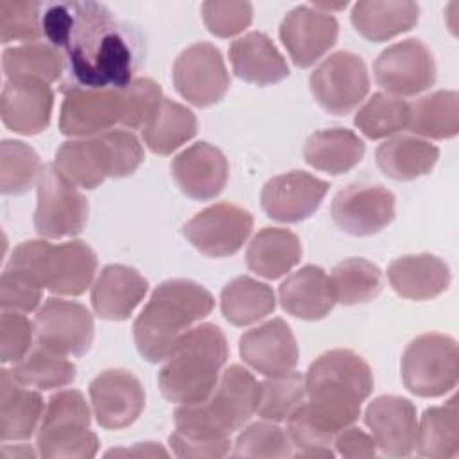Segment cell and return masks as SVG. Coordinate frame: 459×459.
Masks as SVG:
<instances>
[{
	"label": "cell",
	"instance_id": "1",
	"mask_svg": "<svg viewBox=\"0 0 459 459\" xmlns=\"http://www.w3.org/2000/svg\"><path fill=\"white\" fill-rule=\"evenodd\" d=\"M43 34L66 54L74 86L126 88L138 66V43L129 27L97 2H59L43 9Z\"/></svg>",
	"mask_w": 459,
	"mask_h": 459
},
{
	"label": "cell",
	"instance_id": "2",
	"mask_svg": "<svg viewBox=\"0 0 459 459\" xmlns=\"http://www.w3.org/2000/svg\"><path fill=\"white\" fill-rule=\"evenodd\" d=\"M307 402L287 420L294 457H333L335 436L357 421L362 402L373 391L368 362L351 350L319 355L305 375Z\"/></svg>",
	"mask_w": 459,
	"mask_h": 459
},
{
	"label": "cell",
	"instance_id": "3",
	"mask_svg": "<svg viewBox=\"0 0 459 459\" xmlns=\"http://www.w3.org/2000/svg\"><path fill=\"white\" fill-rule=\"evenodd\" d=\"M213 296L192 280L160 283L133 325L134 344L149 362L165 360L178 339L213 310Z\"/></svg>",
	"mask_w": 459,
	"mask_h": 459
},
{
	"label": "cell",
	"instance_id": "4",
	"mask_svg": "<svg viewBox=\"0 0 459 459\" xmlns=\"http://www.w3.org/2000/svg\"><path fill=\"white\" fill-rule=\"evenodd\" d=\"M226 359L228 342L219 326H192L178 339L158 373L161 394L181 405L203 402L215 389Z\"/></svg>",
	"mask_w": 459,
	"mask_h": 459
},
{
	"label": "cell",
	"instance_id": "5",
	"mask_svg": "<svg viewBox=\"0 0 459 459\" xmlns=\"http://www.w3.org/2000/svg\"><path fill=\"white\" fill-rule=\"evenodd\" d=\"M258 382L238 364L230 366L208 398L183 403L174 412L176 430L192 439H226L256 412Z\"/></svg>",
	"mask_w": 459,
	"mask_h": 459
},
{
	"label": "cell",
	"instance_id": "6",
	"mask_svg": "<svg viewBox=\"0 0 459 459\" xmlns=\"http://www.w3.org/2000/svg\"><path fill=\"white\" fill-rule=\"evenodd\" d=\"M143 161L138 138L124 129L106 131L93 138L65 142L54 165L75 186L93 190L106 178L133 174Z\"/></svg>",
	"mask_w": 459,
	"mask_h": 459
},
{
	"label": "cell",
	"instance_id": "7",
	"mask_svg": "<svg viewBox=\"0 0 459 459\" xmlns=\"http://www.w3.org/2000/svg\"><path fill=\"white\" fill-rule=\"evenodd\" d=\"M7 265L29 273L54 294L79 296L95 276L97 256L81 240L57 246L47 240H25L13 251Z\"/></svg>",
	"mask_w": 459,
	"mask_h": 459
},
{
	"label": "cell",
	"instance_id": "8",
	"mask_svg": "<svg viewBox=\"0 0 459 459\" xmlns=\"http://www.w3.org/2000/svg\"><path fill=\"white\" fill-rule=\"evenodd\" d=\"M91 412L77 389H65L48 398L36 445L41 457L88 459L99 450V437L90 430Z\"/></svg>",
	"mask_w": 459,
	"mask_h": 459
},
{
	"label": "cell",
	"instance_id": "9",
	"mask_svg": "<svg viewBox=\"0 0 459 459\" xmlns=\"http://www.w3.org/2000/svg\"><path fill=\"white\" fill-rule=\"evenodd\" d=\"M459 378L457 342L445 333H423L402 355L403 385L416 396L436 398L452 391Z\"/></svg>",
	"mask_w": 459,
	"mask_h": 459
},
{
	"label": "cell",
	"instance_id": "10",
	"mask_svg": "<svg viewBox=\"0 0 459 459\" xmlns=\"http://www.w3.org/2000/svg\"><path fill=\"white\" fill-rule=\"evenodd\" d=\"M36 186V231L45 238H63L81 233L88 221V201L77 186L54 163L41 167Z\"/></svg>",
	"mask_w": 459,
	"mask_h": 459
},
{
	"label": "cell",
	"instance_id": "11",
	"mask_svg": "<svg viewBox=\"0 0 459 459\" xmlns=\"http://www.w3.org/2000/svg\"><path fill=\"white\" fill-rule=\"evenodd\" d=\"M310 91L332 115H348L369 91L368 68L353 52H335L310 74Z\"/></svg>",
	"mask_w": 459,
	"mask_h": 459
},
{
	"label": "cell",
	"instance_id": "12",
	"mask_svg": "<svg viewBox=\"0 0 459 459\" xmlns=\"http://www.w3.org/2000/svg\"><path fill=\"white\" fill-rule=\"evenodd\" d=\"M172 79L179 95L197 108L217 104L230 86L224 59L208 41L194 43L178 56Z\"/></svg>",
	"mask_w": 459,
	"mask_h": 459
},
{
	"label": "cell",
	"instance_id": "13",
	"mask_svg": "<svg viewBox=\"0 0 459 459\" xmlns=\"http://www.w3.org/2000/svg\"><path fill=\"white\" fill-rule=\"evenodd\" d=\"M93 330L90 310L61 298H48L34 319L38 344L59 355H84L91 346Z\"/></svg>",
	"mask_w": 459,
	"mask_h": 459
},
{
	"label": "cell",
	"instance_id": "14",
	"mask_svg": "<svg viewBox=\"0 0 459 459\" xmlns=\"http://www.w3.org/2000/svg\"><path fill=\"white\" fill-rule=\"evenodd\" d=\"M373 72L377 84L398 97L418 95L436 81L434 57L425 43L416 38L382 50L373 63Z\"/></svg>",
	"mask_w": 459,
	"mask_h": 459
},
{
	"label": "cell",
	"instance_id": "15",
	"mask_svg": "<svg viewBox=\"0 0 459 459\" xmlns=\"http://www.w3.org/2000/svg\"><path fill=\"white\" fill-rule=\"evenodd\" d=\"M253 230V215L231 203H217L197 215L185 226L183 235L206 256L235 255Z\"/></svg>",
	"mask_w": 459,
	"mask_h": 459
},
{
	"label": "cell",
	"instance_id": "16",
	"mask_svg": "<svg viewBox=\"0 0 459 459\" xmlns=\"http://www.w3.org/2000/svg\"><path fill=\"white\" fill-rule=\"evenodd\" d=\"M122 88H65L59 129L66 136L102 134L122 122Z\"/></svg>",
	"mask_w": 459,
	"mask_h": 459
},
{
	"label": "cell",
	"instance_id": "17",
	"mask_svg": "<svg viewBox=\"0 0 459 459\" xmlns=\"http://www.w3.org/2000/svg\"><path fill=\"white\" fill-rule=\"evenodd\" d=\"M332 219L344 233L375 235L394 219V195L380 185L353 183L335 194Z\"/></svg>",
	"mask_w": 459,
	"mask_h": 459
},
{
	"label": "cell",
	"instance_id": "18",
	"mask_svg": "<svg viewBox=\"0 0 459 459\" xmlns=\"http://www.w3.org/2000/svg\"><path fill=\"white\" fill-rule=\"evenodd\" d=\"M90 400L97 423L118 430L138 420L145 405V391L131 371L113 368L91 380Z\"/></svg>",
	"mask_w": 459,
	"mask_h": 459
},
{
	"label": "cell",
	"instance_id": "19",
	"mask_svg": "<svg viewBox=\"0 0 459 459\" xmlns=\"http://www.w3.org/2000/svg\"><path fill=\"white\" fill-rule=\"evenodd\" d=\"M337 34L335 16L316 5L294 7L280 25V39L299 68H307L323 57L335 45Z\"/></svg>",
	"mask_w": 459,
	"mask_h": 459
},
{
	"label": "cell",
	"instance_id": "20",
	"mask_svg": "<svg viewBox=\"0 0 459 459\" xmlns=\"http://www.w3.org/2000/svg\"><path fill=\"white\" fill-rule=\"evenodd\" d=\"M328 183L303 170H290L269 179L262 188L264 212L280 222H301L323 203Z\"/></svg>",
	"mask_w": 459,
	"mask_h": 459
},
{
	"label": "cell",
	"instance_id": "21",
	"mask_svg": "<svg viewBox=\"0 0 459 459\" xmlns=\"http://www.w3.org/2000/svg\"><path fill=\"white\" fill-rule=\"evenodd\" d=\"M54 93L48 82L32 77L7 79L0 99L2 122L14 133L38 134L50 124Z\"/></svg>",
	"mask_w": 459,
	"mask_h": 459
},
{
	"label": "cell",
	"instance_id": "22",
	"mask_svg": "<svg viewBox=\"0 0 459 459\" xmlns=\"http://www.w3.org/2000/svg\"><path fill=\"white\" fill-rule=\"evenodd\" d=\"M242 360L265 377H280L298 364V344L289 325L276 317L240 335Z\"/></svg>",
	"mask_w": 459,
	"mask_h": 459
},
{
	"label": "cell",
	"instance_id": "23",
	"mask_svg": "<svg viewBox=\"0 0 459 459\" xmlns=\"http://www.w3.org/2000/svg\"><path fill=\"white\" fill-rule=\"evenodd\" d=\"M364 421L385 455L405 457L414 450L418 420L411 400L394 394L378 396L368 405Z\"/></svg>",
	"mask_w": 459,
	"mask_h": 459
},
{
	"label": "cell",
	"instance_id": "24",
	"mask_svg": "<svg viewBox=\"0 0 459 459\" xmlns=\"http://www.w3.org/2000/svg\"><path fill=\"white\" fill-rule=\"evenodd\" d=\"M170 172L185 195L208 201L217 197L226 186L228 160L208 142H197L172 160Z\"/></svg>",
	"mask_w": 459,
	"mask_h": 459
},
{
	"label": "cell",
	"instance_id": "25",
	"mask_svg": "<svg viewBox=\"0 0 459 459\" xmlns=\"http://www.w3.org/2000/svg\"><path fill=\"white\" fill-rule=\"evenodd\" d=\"M147 280L133 267L122 264L106 265L91 289V305L99 317L124 321L147 294Z\"/></svg>",
	"mask_w": 459,
	"mask_h": 459
},
{
	"label": "cell",
	"instance_id": "26",
	"mask_svg": "<svg viewBox=\"0 0 459 459\" xmlns=\"http://www.w3.org/2000/svg\"><path fill=\"white\" fill-rule=\"evenodd\" d=\"M387 278L398 296L412 301H425L446 290L450 283V269L436 255H405L389 264Z\"/></svg>",
	"mask_w": 459,
	"mask_h": 459
},
{
	"label": "cell",
	"instance_id": "27",
	"mask_svg": "<svg viewBox=\"0 0 459 459\" xmlns=\"http://www.w3.org/2000/svg\"><path fill=\"white\" fill-rule=\"evenodd\" d=\"M281 308L305 321L323 319L337 303L328 274L317 265L292 273L278 290Z\"/></svg>",
	"mask_w": 459,
	"mask_h": 459
},
{
	"label": "cell",
	"instance_id": "28",
	"mask_svg": "<svg viewBox=\"0 0 459 459\" xmlns=\"http://www.w3.org/2000/svg\"><path fill=\"white\" fill-rule=\"evenodd\" d=\"M230 61L237 77L246 82L267 86L289 75L285 57L264 32H249L230 47Z\"/></svg>",
	"mask_w": 459,
	"mask_h": 459
},
{
	"label": "cell",
	"instance_id": "29",
	"mask_svg": "<svg viewBox=\"0 0 459 459\" xmlns=\"http://www.w3.org/2000/svg\"><path fill=\"white\" fill-rule=\"evenodd\" d=\"M43 414L39 393L22 385L9 369L0 371V439H29Z\"/></svg>",
	"mask_w": 459,
	"mask_h": 459
},
{
	"label": "cell",
	"instance_id": "30",
	"mask_svg": "<svg viewBox=\"0 0 459 459\" xmlns=\"http://www.w3.org/2000/svg\"><path fill=\"white\" fill-rule=\"evenodd\" d=\"M420 16L416 2L360 0L351 9V23L369 41H387L411 30Z\"/></svg>",
	"mask_w": 459,
	"mask_h": 459
},
{
	"label": "cell",
	"instance_id": "31",
	"mask_svg": "<svg viewBox=\"0 0 459 459\" xmlns=\"http://www.w3.org/2000/svg\"><path fill=\"white\" fill-rule=\"evenodd\" d=\"M364 142L350 129L333 127L310 134L305 142V161L328 174H344L364 158Z\"/></svg>",
	"mask_w": 459,
	"mask_h": 459
},
{
	"label": "cell",
	"instance_id": "32",
	"mask_svg": "<svg viewBox=\"0 0 459 459\" xmlns=\"http://www.w3.org/2000/svg\"><path fill=\"white\" fill-rule=\"evenodd\" d=\"M301 258V244L296 233L283 228L260 230L246 253L247 267L267 280L287 274Z\"/></svg>",
	"mask_w": 459,
	"mask_h": 459
},
{
	"label": "cell",
	"instance_id": "33",
	"mask_svg": "<svg viewBox=\"0 0 459 459\" xmlns=\"http://www.w3.org/2000/svg\"><path fill=\"white\" fill-rule=\"evenodd\" d=\"M378 169L398 181H411L429 174L437 158L439 149L421 138L396 136L378 145L377 152Z\"/></svg>",
	"mask_w": 459,
	"mask_h": 459
},
{
	"label": "cell",
	"instance_id": "34",
	"mask_svg": "<svg viewBox=\"0 0 459 459\" xmlns=\"http://www.w3.org/2000/svg\"><path fill=\"white\" fill-rule=\"evenodd\" d=\"M197 133L195 115L183 104L165 99L142 129L143 142L156 154H170Z\"/></svg>",
	"mask_w": 459,
	"mask_h": 459
},
{
	"label": "cell",
	"instance_id": "35",
	"mask_svg": "<svg viewBox=\"0 0 459 459\" xmlns=\"http://www.w3.org/2000/svg\"><path fill=\"white\" fill-rule=\"evenodd\" d=\"M276 307L269 285L249 276H237L221 292L222 316L235 326H246L269 316Z\"/></svg>",
	"mask_w": 459,
	"mask_h": 459
},
{
	"label": "cell",
	"instance_id": "36",
	"mask_svg": "<svg viewBox=\"0 0 459 459\" xmlns=\"http://www.w3.org/2000/svg\"><path fill=\"white\" fill-rule=\"evenodd\" d=\"M420 455L430 459H450L459 452V418L457 398L452 396L445 405L429 407L416 430Z\"/></svg>",
	"mask_w": 459,
	"mask_h": 459
},
{
	"label": "cell",
	"instance_id": "37",
	"mask_svg": "<svg viewBox=\"0 0 459 459\" xmlns=\"http://www.w3.org/2000/svg\"><path fill=\"white\" fill-rule=\"evenodd\" d=\"M409 131L446 140L459 131V95L457 91L439 90L409 104Z\"/></svg>",
	"mask_w": 459,
	"mask_h": 459
},
{
	"label": "cell",
	"instance_id": "38",
	"mask_svg": "<svg viewBox=\"0 0 459 459\" xmlns=\"http://www.w3.org/2000/svg\"><path fill=\"white\" fill-rule=\"evenodd\" d=\"M2 68L7 79L32 77L50 84L61 77L65 63L54 45L32 41L5 48L2 54Z\"/></svg>",
	"mask_w": 459,
	"mask_h": 459
},
{
	"label": "cell",
	"instance_id": "39",
	"mask_svg": "<svg viewBox=\"0 0 459 459\" xmlns=\"http://www.w3.org/2000/svg\"><path fill=\"white\" fill-rule=\"evenodd\" d=\"M13 377L25 387L36 389H57L75 380V364L65 359V355L36 348L27 353L11 369Z\"/></svg>",
	"mask_w": 459,
	"mask_h": 459
},
{
	"label": "cell",
	"instance_id": "40",
	"mask_svg": "<svg viewBox=\"0 0 459 459\" xmlns=\"http://www.w3.org/2000/svg\"><path fill=\"white\" fill-rule=\"evenodd\" d=\"M330 283L335 301L342 305L366 303L382 290V273L366 258H348L333 267Z\"/></svg>",
	"mask_w": 459,
	"mask_h": 459
},
{
	"label": "cell",
	"instance_id": "41",
	"mask_svg": "<svg viewBox=\"0 0 459 459\" xmlns=\"http://www.w3.org/2000/svg\"><path fill=\"white\" fill-rule=\"evenodd\" d=\"M305 398V375L292 369L280 377H267L258 384L256 412L269 421H287Z\"/></svg>",
	"mask_w": 459,
	"mask_h": 459
},
{
	"label": "cell",
	"instance_id": "42",
	"mask_svg": "<svg viewBox=\"0 0 459 459\" xmlns=\"http://www.w3.org/2000/svg\"><path fill=\"white\" fill-rule=\"evenodd\" d=\"M355 127L371 140H380L409 126V104L400 97L375 93L355 115Z\"/></svg>",
	"mask_w": 459,
	"mask_h": 459
},
{
	"label": "cell",
	"instance_id": "43",
	"mask_svg": "<svg viewBox=\"0 0 459 459\" xmlns=\"http://www.w3.org/2000/svg\"><path fill=\"white\" fill-rule=\"evenodd\" d=\"M41 170L36 151L20 140L0 143V190L5 195L25 194Z\"/></svg>",
	"mask_w": 459,
	"mask_h": 459
},
{
	"label": "cell",
	"instance_id": "44",
	"mask_svg": "<svg viewBox=\"0 0 459 459\" xmlns=\"http://www.w3.org/2000/svg\"><path fill=\"white\" fill-rule=\"evenodd\" d=\"M235 457H289L292 443L285 430L274 423L256 421L247 425L235 441Z\"/></svg>",
	"mask_w": 459,
	"mask_h": 459
},
{
	"label": "cell",
	"instance_id": "45",
	"mask_svg": "<svg viewBox=\"0 0 459 459\" xmlns=\"http://www.w3.org/2000/svg\"><path fill=\"white\" fill-rule=\"evenodd\" d=\"M43 9L39 2H0V39L2 43L29 41L43 34Z\"/></svg>",
	"mask_w": 459,
	"mask_h": 459
},
{
	"label": "cell",
	"instance_id": "46",
	"mask_svg": "<svg viewBox=\"0 0 459 459\" xmlns=\"http://www.w3.org/2000/svg\"><path fill=\"white\" fill-rule=\"evenodd\" d=\"M161 97V88L158 82L147 77L133 79L126 88H122V126L129 129L143 127L149 118L158 109Z\"/></svg>",
	"mask_w": 459,
	"mask_h": 459
},
{
	"label": "cell",
	"instance_id": "47",
	"mask_svg": "<svg viewBox=\"0 0 459 459\" xmlns=\"http://www.w3.org/2000/svg\"><path fill=\"white\" fill-rule=\"evenodd\" d=\"M43 294V285L29 273L7 265L0 280V305L2 310L32 312Z\"/></svg>",
	"mask_w": 459,
	"mask_h": 459
},
{
	"label": "cell",
	"instance_id": "48",
	"mask_svg": "<svg viewBox=\"0 0 459 459\" xmlns=\"http://www.w3.org/2000/svg\"><path fill=\"white\" fill-rule=\"evenodd\" d=\"M201 13L208 30L219 38L242 32L253 20V5L249 2L210 0L201 5Z\"/></svg>",
	"mask_w": 459,
	"mask_h": 459
},
{
	"label": "cell",
	"instance_id": "49",
	"mask_svg": "<svg viewBox=\"0 0 459 459\" xmlns=\"http://www.w3.org/2000/svg\"><path fill=\"white\" fill-rule=\"evenodd\" d=\"M34 323L22 312L4 310L0 317V360L20 362L30 350L34 339Z\"/></svg>",
	"mask_w": 459,
	"mask_h": 459
},
{
	"label": "cell",
	"instance_id": "50",
	"mask_svg": "<svg viewBox=\"0 0 459 459\" xmlns=\"http://www.w3.org/2000/svg\"><path fill=\"white\" fill-rule=\"evenodd\" d=\"M169 443L178 457H224L230 452L231 441L226 439H215V441H203V439H192L178 430H174L169 436Z\"/></svg>",
	"mask_w": 459,
	"mask_h": 459
},
{
	"label": "cell",
	"instance_id": "51",
	"mask_svg": "<svg viewBox=\"0 0 459 459\" xmlns=\"http://www.w3.org/2000/svg\"><path fill=\"white\" fill-rule=\"evenodd\" d=\"M333 445L337 448V454L350 459H360V457H373L377 454V443L371 436H368L364 430L357 427H346L341 430Z\"/></svg>",
	"mask_w": 459,
	"mask_h": 459
},
{
	"label": "cell",
	"instance_id": "52",
	"mask_svg": "<svg viewBox=\"0 0 459 459\" xmlns=\"http://www.w3.org/2000/svg\"><path fill=\"white\" fill-rule=\"evenodd\" d=\"M167 450L158 443H136L131 448H113L106 452V457H167Z\"/></svg>",
	"mask_w": 459,
	"mask_h": 459
},
{
	"label": "cell",
	"instance_id": "53",
	"mask_svg": "<svg viewBox=\"0 0 459 459\" xmlns=\"http://www.w3.org/2000/svg\"><path fill=\"white\" fill-rule=\"evenodd\" d=\"M13 457H34V452L27 446H16V448L4 446L2 459H13Z\"/></svg>",
	"mask_w": 459,
	"mask_h": 459
}]
</instances>
